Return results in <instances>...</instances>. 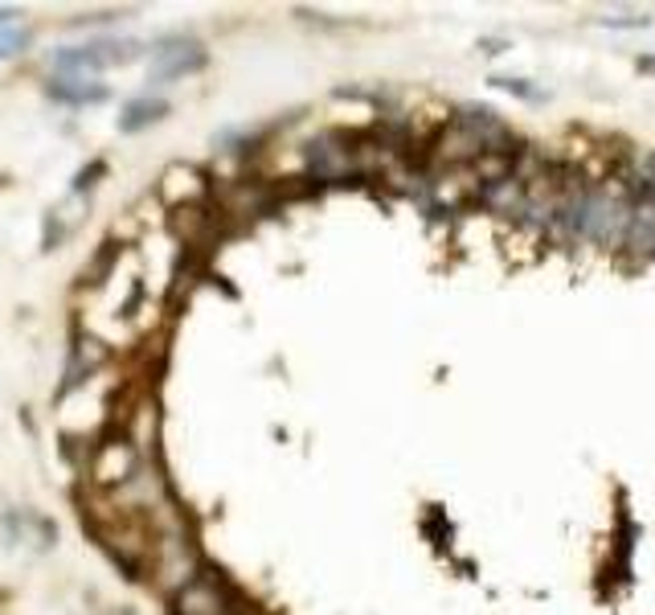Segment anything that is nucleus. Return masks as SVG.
Returning a JSON list of instances; mask_svg holds the SVG:
<instances>
[{
    "label": "nucleus",
    "instance_id": "1",
    "mask_svg": "<svg viewBox=\"0 0 655 615\" xmlns=\"http://www.w3.org/2000/svg\"><path fill=\"white\" fill-rule=\"evenodd\" d=\"M631 218H635L631 181H622V185H594L586 197V209L578 218V239L619 251V246H627Z\"/></svg>",
    "mask_w": 655,
    "mask_h": 615
},
{
    "label": "nucleus",
    "instance_id": "2",
    "mask_svg": "<svg viewBox=\"0 0 655 615\" xmlns=\"http://www.w3.org/2000/svg\"><path fill=\"white\" fill-rule=\"evenodd\" d=\"M140 468H144L140 451H135V447L116 431V435H102L99 444L90 447L86 477H90V484H95L99 493L116 496V493H123L135 477H140Z\"/></svg>",
    "mask_w": 655,
    "mask_h": 615
},
{
    "label": "nucleus",
    "instance_id": "3",
    "mask_svg": "<svg viewBox=\"0 0 655 615\" xmlns=\"http://www.w3.org/2000/svg\"><path fill=\"white\" fill-rule=\"evenodd\" d=\"M209 62V53L197 37H165L156 50H151V67H148V83L151 86H169V83H181L189 74H197L205 70Z\"/></svg>",
    "mask_w": 655,
    "mask_h": 615
},
{
    "label": "nucleus",
    "instance_id": "4",
    "mask_svg": "<svg viewBox=\"0 0 655 615\" xmlns=\"http://www.w3.org/2000/svg\"><path fill=\"white\" fill-rule=\"evenodd\" d=\"M303 165L316 181H349L356 169V144L344 132H324V136L307 140L303 148Z\"/></svg>",
    "mask_w": 655,
    "mask_h": 615
},
{
    "label": "nucleus",
    "instance_id": "5",
    "mask_svg": "<svg viewBox=\"0 0 655 615\" xmlns=\"http://www.w3.org/2000/svg\"><path fill=\"white\" fill-rule=\"evenodd\" d=\"M119 435L140 451L144 463L156 460V444H160V402H156V394L135 390V398L119 419Z\"/></svg>",
    "mask_w": 655,
    "mask_h": 615
},
{
    "label": "nucleus",
    "instance_id": "6",
    "mask_svg": "<svg viewBox=\"0 0 655 615\" xmlns=\"http://www.w3.org/2000/svg\"><path fill=\"white\" fill-rule=\"evenodd\" d=\"M172 615H234V595H230V587L214 570L202 566V575L189 579L172 595Z\"/></svg>",
    "mask_w": 655,
    "mask_h": 615
},
{
    "label": "nucleus",
    "instance_id": "7",
    "mask_svg": "<svg viewBox=\"0 0 655 615\" xmlns=\"http://www.w3.org/2000/svg\"><path fill=\"white\" fill-rule=\"evenodd\" d=\"M484 153V140L471 132L463 120H451L442 132L435 136V160L447 165V169H463V165H475Z\"/></svg>",
    "mask_w": 655,
    "mask_h": 615
},
{
    "label": "nucleus",
    "instance_id": "8",
    "mask_svg": "<svg viewBox=\"0 0 655 615\" xmlns=\"http://www.w3.org/2000/svg\"><path fill=\"white\" fill-rule=\"evenodd\" d=\"M107 345L102 341H95V337H78L74 341V349H70V365H66V382H62V394L66 390H78V386H86L90 377L99 374L102 365H107Z\"/></svg>",
    "mask_w": 655,
    "mask_h": 615
},
{
    "label": "nucleus",
    "instance_id": "9",
    "mask_svg": "<svg viewBox=\"0 0 655 615\" xmlns=\"http://www.w3.org/2000/svg\"><path fill=\"white\" fill-rule=\"evenodd\" d=\"M475 202L484 205L487 214H500V218H524V202H529V185L517 181V177H505V181H492V185H480Z\"/></svg>",
    "mask_w": 655,
    "mask_h": 615
},
{
    "label": "nucleus",
    "instance_id": "10",
    "mask_svg": "<svg viewBox=\"0 0 655 615\" xmlns=\"http://www.w3.org/2000/svg\"><path fill=\"white\" fill-rule=\"evenodd\" d=\"M86 218V197H74L70 193L62 205H53L50 214H46V234H41V251H58L62 242L83 226Z\"/></svg>",
    "mask_w": 655,
    "mask_h": 615
},
{
    "label": "nucleus",
    "instance_id": "11",
    "mask_svg": "<svg viewBox=\"0 0 655 615\" xmlns=\"http://www.w3.org/2000/svg\"><path fill=\"white\" fill-rule=\"evenodd\" d=\"M46 95L53 102H66V107H95V102L111 99V86L95 83V79H62V74H53L46 83Z\"/></svg>",
    "mask_w": 655,
    "mask_h": 615
},
{
    "label": "nucleus",
    "instance_id": "12",
    "mask_svg": "<svg viewBox=\"0 0 655 615\" xmlns=\"http://www.w3.org/2000/svg\"><path fill=\"white\" fill-rule=\"evenodd\" d=\"M165 116H172L169 99H160V95H135V99H128L123 111H119V132H123V136H135V132H144L151 123H160Z\"/></svg>",
    "mask_w": 655,
    "mask_h": 615
},
{
    "label": "nucleus",
    "instance_id": "13",
    "mask_svg": "<svg viewBox=\"0 0 655 615\" xmlns=\"http://www.w3.org/2000/svg\"><path fill=\"white\" fill-rule=\"evenodd\" d=\"M627 246L643 258L655 255V202H635V218H631Z\"/></svg>",
    "mask_w": 655,
    "mask_h": 615
},
{
    "label": "nucleus",
    "instance_id": "14",
    "mask_svg": "<svg viewBox=\"0 0 655 615\" xmlns=\"http://www.w3.org/2000/svg\"><path fill=\"white\" fill-rule=\"evenodd\" d=\"M34 46V29L29 25H9V29H0V62H9V58H21V53Z\"/></svg>",
    "mask_w": 655,
    "mask_h": 615
},
{
    "label": "nucleus",
    "instance_id": "15",
    "mask_svg": "<svg viewBox=\"0 0 655 615\" xmlns=\"http://www.w3.org/2000/svg\"><path fill=\"white\" fill-rule=\"evenodd\" d=\"M116 255H119V246H116V242H102V251H99V255H95V263L86 267L83 284H90V288H95V284H102V279L111 275V263H116Z\"/></svg>",
    "mask_w": 655,
    "mask_h": 615
},
{
    "label": "nucleus",
    "instance_id": "16",
    "mask_svg": "<svg viewBox=\"0 0 655 615\" xmlns=\"http://www.w3.org/2000/svg\"><path fill=\"white\" fill-rule=\"evenodd\" d=\"M99 177H107V160H90V165H86V169L78 172V177H74V185H70V193H74V197H86L90 189L99 185Z\"/></svg>",
    "mask_w": 655,
    "mask_h": 615
},
{
    "label": "nucleus",
    "instance_id": "17",
    "mask_svg": "<svg viewBox=\"0 0 655 615\" xmlns=\"http://www.w3.org/2000/svg\"><path fill=\"white\" fill-rule=\"evenodd\" d=\"M492 86H500V91H508V95H517V99L524 102L545 99V91H541V86H529V79H492Z\"/></svg>",
    "mask_w": 655,
    "mask_h": 615
},
{
    "label": "nucleus",
    "instance_id": "18",
    "mask_svg": "<svg viewBox=\"0 0 655 615\" xmlns=\"http://www.w3.org/2000/svg\"><path fill=\"white\" fill-rule=\"evenodd\" d=\"M603 25H610V29H647L652 17H603Z\"/></svg>",
    "mask_w": 655,
    "mask_h": 615
},
{
    "label": "nucleus",
    "instance_id": "19",
    "mask_svg": "<svg viewBox=\"0 0 655 615\" xmlns=\"http://www.w3.org/2000/svg\"><path fill=\"white\" fill-rule=\"evenodd\" d=\"M17 9H9V4H0V29H9V25H17Z\"/></svg>",
    "mask_w": 655,
    "mask_h": 615
},
{
    "label": "nucleus",
    "instance_id": "20",
    "mask_svg": "<svg viewBox=\"0 0 655 615\" xmlns=\"http://www.w3.org/2000/svg\"><path fill=\"white\" fill-rule=\"evenodd\" d=\"M639 70H652L655 74V58H639Z\"/></svg>",
    "mask_w": 655,
    "mask_h": 615
},
{
    "label": "nucleus",
    "instance_id": "21",
    "mask_svg": "<svg viewBox=\"0 0 655 615\" xmlns=\"http://www.w3.org/2000/svg\"><path fill=\"white\" fill-rule=\"evenodd\" d=\"M4 185H9V177H4V172H0V189H4Z\"/></svg>",
    "mask_w": 655,
    "mask_h": 615
}]
</instances>
